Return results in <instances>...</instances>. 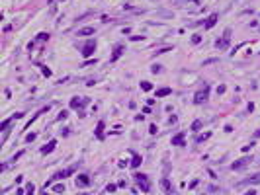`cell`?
<instances>
[{
    "label": "cell",
    "instance_id": "6da1fadb",
    "mask_svg": "<svg viewBox=\"0 0 260 195\" xmlns=\"http://www.w3.org/2000/svg\"><path fill=\"white\" fill-rule=\"evenodd\" d=\"M229 39H231V30H225L223 39H217V41H215V47H217L219 51H225V49L229 47Z\"/></svg>",
    "mask_w": 260,
    "mask_h": 195
},
{
    "label": "cell",
    "instance_id": "7a4b0ae2",
    "mask_svg": "<svg viewBox=\"0 0 260 195\" xmlns=\"http://www.w3.org/2000/svg\"><path fill=\"white\" fill-rule=\"evenodd\" d=\"M90 104V98H72L71 100V107L72 109H82L84 105Z\"/></svg>",
    "mask_w": 260,
    "mask_h": 195
},
{
    "label": "cell",
    "instance_id": "3957f363",
    "mask_svg": "<svg viewBox=\"0 0 260 195\" xmlns=\"http://www.w3.org/2000/svg\"><path fill=\"white\" fill-rule=\"evenodd\" d=\"M207 96H209V86H204V90H199L198 94H196V98H194V104H204L205 100H207Z\"/></svg>",
    "mask_w": 260,
    "mask_h": 195
},
{
    "label": "cell",
    "instance_id": "277c9868",
    "mask_svg": "<svg viewBox=\"0 0 260 195\" xmlns=\"http://www.w3.org/2000/svg\"><path fill=\"white\" fill-rule=\"evenodd\" d=\"M135 182H137V185H139L143 191H149V189H151V185H149V179H147L145 174H135Z\"/></svg>",
    "mask_w": 260,
    "mask_h": 195
},
{
    "label": "cell",
    "instance_id": "5b68a950",
    "mask_svg": "<svg viewBox=\"0 0 260 195\" xmlns=\"http://www.w3.org/2000/svg\"><path fill=\"white\" fill-rule=\"evenodd\" d=\"M250 160H252L250 156H243L241 160H235V162H233L231 168H233V170H243L244 166H248V164H250Z\"/></svg>",
    "mask_w": 260,
    "mask_h": 195
},
{
    "label": "cell",
    "instance_id": "8992f818",
    "mask_svg": "<svg viewBox=\"0 0 260 195\" xmlns=\"http://www.w3.org/2000/svg\"><path fill=\"white\" fill-rule=\"evenodd\" d=\"M94 51H96V41H88L82 47V57H90Z\"/></svg>",
    "mask_w": 260,
    "mask_h": 195
},
{
    "label": "cell",
    "instance_id": "52a82bcc",
    "mask_svg": "<svg viewBox=\"0 0 260 195\" xmlns=\"http://www.w3.org/2000/svg\"><path fill=\"white\" fill-rule=\"evenodd\" d=\"M71 174H74V168H72V166H71V168L61 170V172H57V174L53 176V179H65V178H69Z\"/></svg>",
    "mask_w": 260,
    "mask_h": 195
},
{
    "label": "cell",
    "instance_id": "ba28073f",
    "mask_svg": "<svg viewBox=\"0 0 260 195\" xmlns=\"http://www.w3.org/2000/svg\"><path fill=\"white\" fill-rule=\"evenodd\" d=\"M160 187H162V189H164V193H168V195H172V193H174V187H172V183H170L166 178H162V179H160Z\"/></svg>",
    "mask_w": 260,
    "mask_h": 195
},
{
    "label": "cell",
    "instance_id": "9c48e42d",
    "mask_svg": "<svg viewBox=\"0 0 260 195\" xmlns=\"http://www.w3.org/2000/svg\"><path fill=\"white\" fill-rule=\"evenodd\" d=\"M217 20H219V14H211V16L207 18V21L204 24V27H205V30H211V27L217 24Z\"/></svg>",
    "mask_w": 260,
    "mask_h": 195
},
{
    "label": "cell",
    "instance_id": "30bf717a",
    "mask_svg": "<svg viewBox=\"0 0 260 195\" xmlns=\"http://www.w3.org/2000/svg\"><path fill=\"white\" fill-rule=\"evenodd\" d=\"M256 183H260V174L252 176V178H247L244 182H241V185H256Z\"/></svg>",
    "mask_w": 260,
    "mask_h": 195
},
{
    "label": "cell",
    "instance_id": "8fae6325",
    "mask_svg": "<svg viewBox=\"0 0 260 195\" xmlns=\"http://www.w3.org/2000/svg\"><path fill=\"white\" fill-rule=\"evenodd\" d=\"M94 27H82V30H78L76 31V35H78V37H86V35H94Z\"/></svg>",
    "mask_w": 260,
    "mask_h": 195
},
{
    "label": "cell",
    "instance_id": "7c38bea8",
    "mask_svg": "<svg viewBox=\"0 0 260 195\" xmlns=\"http://www.w3.org/2000/svg\"><path fill=\"white\" fill-rule=\"evenodd\" d=\"M123 55V47L121 45H115V49H114V55H111V63H115L120 57Z\"/></svg>",
    "mask_w": 260,
    "mask_h": 195
},
{
    "label": "cell",
    "instance_id": "4fadbf2b",
    "mask_svg": "<svg viewBox=\"0 0 260 195\" xmlns=\"http://www.w3.org/2000/svg\"><path fill=\"white\" fill-rule=\"evenodd\" d=\"M55 144H57V141H49L47 146H43V148H41V154H49V152H53V150H55Z\"/></svg>",
    "mask_w": 260,
    "mask_h": 195
},
{
    "label": "cell",
    "instance_id": "5bb4252c",
    "mask_svg": "<svg viewBox=\"0 0 260 195\" xmlns=\"http://www.w3.org/2000/svg\"><path fill=\"white\" fill-rule=\"evenodd\" d=\"M172 144H176V146H182L184 144V133H178L172 137Z\"/></svg>",
    "mask_w": 260,
    "mask_h": 195
},
{
    "label": "cell",
    "instance_id": "9a60e30c",
    "mask_svg": "<svg viewBox=\"0 0 260 195\" xmlns=\"http://www.w3.org/2000/svg\"><path fill=\"white\" fill-rule=\"evenodd\" d=\"M88 183H90V178H88V176L82 174V176L76 178V185H82V187H84V185H88Z\"/></svg>",
    "mask_w": 260,
    "mask_h": 195
},
{
    "label": "cell",
    "instance_id": "2e32d148",
    "mask_svg": "<svg viewBox=\"0 0 260 195\" xmlns=\"http://www.w3.org/2000/svg\"><path fill=\"white\" fill-rule=\"evenodd\" d=\"M170 94H172L170 88H160V90H157V98H164V96H170Z\"/></svg>",
    "mask_w": 260,
    "mask_h": 195
},
{
    "label": "cell",
    "instance_id": "e0dca14e",
    "mask_svg": "<svg viewBox=\"0 0 260 195\" xmlns=\"http://www.w3.org/2000/svg\"><path fill=\"white\" fill-rule=\"evenodd\" d=\"M96 137H98V139H104V121H100L98 127H96Z\"/></svg>",
    "mask_w": 260,
    "mask_h": 195
},
{
    "label": "cell",
    "instance_id": "ac0fdd59",
    "mask_svg": "<svg viewBox=\"0 0 260 195\" xmlns=\"http://www.w3.org/2000/svg\"><path fill=\"white\" fill-rule=\"evenodd\" d=\"M139 164H141V156H139V154H133V162H131V166H133V168H137Z\"/></svg>",
    "mask_w": 260,
    "mask_h": 195
},
{
    "label": "cell",
    "instance_id": "d6986e66",
    "mask_svg": "<svg viewBox=\"0 0 260 195\" xmlns=\"http://www.w3.org/2000/svg\"><path fill=\"white\" fill-rule=\"evenodd\" d=\"M199 129H202V121L196 119L194 123H192V131H199Z\"/></svg>",
    "mask_w": 260,
    "mask_h": 195
},
{
    "label": "cell",
    "instance_id": "ffe728a7",
    "mask_svg": "<svg viewBox=\"0 0 260 195\" xmlns=\"http://www.w3.org/2000/svg\"><path fill=\"white\" fill-rule=\"evenodd\" d=\"M153 88V86L151 84H149V82H141V90H145V92H149V90H151Z\"/></svg>",
    "mask_w": 260,
    "mask_h": 195
},
{
    "label": "cell",
    "instance_id": "44dd1931",
    "mask_svg": "<svg viewBox=\"0 0 260 195\" xmlns=\"http://www.w3.org/2000/svg\"><path fill=\"white\" fill-rule=\"evenodd\" d=\"M207 137H209V133H204V135H199L198 139H196V142H202V141H205Z\"/></svg>",
    "mask_w": 260,
    "mask_h": 195
},
{
    "label": "cell",
    "instance_id": "7402d4cb",
    "mask_svg": "<svg viewBox=\"0 0 260 195\" xmlns=\"http://www.w3.org/2000/svg\"><path fill=\"white\" fill-rule=\"evenodd\" d=\"M53 191H55V193H63V191H65V185H55Z\"/></svg>",
    "mask_w": 260,
    "mask_h": 195
},
{
    "label": "cell",
    "instance_id": "603a6c76",
    "mask_svg": "<svg viewBox=\"0 0 260 195\" xmlns=\"http://www.w3.org/2000/svg\"><path fill=\"white\" fill-rule=\"evenodd\" d=\"M199 41H202V35H194V37H192V43H194V45H198Z\"/></svg>",
    "mask_w": 260,
    "mask_h": 195
},
{
    "label": "cell",
    "instance_id": "cb8c5ba5",
    "mask_svg": "<svg viewBox=\"0 0 260 195\" xmlns=\"http://www.w3.org/2000/svg\"><path fill=\"white\" fill-rule=\"evenodd\" d=\"M37 39H39V41H45V39H49V35L47 33H39V35H37Z\"/></svg>",
    "mask_w": 260,
    "mask_h": 195
},
{
    "label": "cell",
    "instance_id": "d4e9b609",
    "mask_svg": "<svg viewBox=\"0 0 260 195\" xmlns=\"http://www.w3.org/2000/svg\"><path fill=\"white\" fill-rule=\"evenodd\" d=\"M151 70H153V72H155V74H157V72H160V70H162V68H160V64H155V67H153V68H151Z\"/></svg>",
    "mask_w": 260,
    "mask_h": 195
},
{
    "label": "cell",
    "instance_id": "484cf974",
    "mask_svg": "<svg viewBox=\"0 0 260 195\" xmlns=\"http://www.w3.org/2000/svg\"><path fill=\"white\" fill-rule=\"evenodd\" d=\"M33 139H35V133H32V135H27V137H26V141H27V142H32Z\"/></svg>",
    "mask_w": 260,
    "mask_h": 195
},
{
    "label": "cell",
    "instance_id": "4316f807",
    "mask_svg": "<svg viewBox=\"0 0 260 195\" xmlns=\"http://www.w3.org/2000/svg\"><path fill=\"white\" fill-rule=\"evenodd\" d=\"M106 189H108V191H110V193H111V191H115V183H110V185H108V187H106Z\"/></svg>",
    "mask_w": 260,
    "mask_h": 195
},
{
    "label": "cell",
    "instance_id": "83f0119b",
    "mask_svg": "<svg viewBox=\"0 0 260 195\" xmlns=\"http://www.w3.org/2000/svg\"><path fill=\"white\" fill-rule=\"evenodd\" d=\"M219 59H207V61H204V64H211V63H217Z\"/></svg>",
    "mask_w": 260,
    "mask_h": 195
},
{
    "label": "cell",
    "instance_id": "f1b7e54d",
    "mask_svg": "<svg viewBox=\"0 0 260 195\" xmlns=\"http://www.w3.org/2000/svg\"><path fill=\"white\" fill-rule=\"evenodd\" d=\"M27 195H33V185H32V183L27 185Z\"/></svg>",
    "mask_w": 260,
    "mask_h": 195
},
{
    "label": "cell",
    "instance_id": "f546056e",
    "mask_svg": "<svg viewBox=\"0 0 260 195\" xmlns=\"http://www.w3.org/2000/svg\"><path fill=\"white\" fill-rule=\"evenodd\" d=\"M223 92H225V86H223V84L217 86V94H223Z\"/></svg>",
    "mask_w": 260,
    "mask_h": 195
},
{
    "label": "cell",
    "instance_id": "4dcf8cb0",
    "mask_svg": "<svg viewBox=\"0 0 260 195\" xmlns=\"http://www.w3.org/2000/svg\"><path fill=\"white\" fill-rule=\"evenodd\" d=\"M149 131H151V133L155 135V133H157V125H151V127H149Z\"/></svg>",
    "mask_w": 260,
    "mask_h": 195
},
{
    "label": "cell",
    "instance_id": "1f68e13d",
    "mask_svg": "<svg viewBox=\"0 0 260 195\" xmlns=\"http://www.w3.org/2000/svg\"><path fill=\"white\" fill-rule=\"evenodd\" d=\"M178 2H194V4H199V0H178Z\"/></svg>",
    "mask_w": 260,
    "mask_h": 195
},
{
    "label": "cell",
    "instance_id": "d6a6232c",
    "mask_svg": "<svg viewBox=\"0 0 260 195\" xmlns=\"http://www.w3.org/2000/svg\"><path fill=\"white\" fill-rule=\"evenodd\" d=\"M254 193H256V191H252V189H250V191H247L244 195H254Z\"/></svg>",
    "mask_w": 260,
    "mask_h": 195
},
{
    "label": "cell",
    "instance_id": "836d02e7",
    "mask_svg": "<svg viewBox=\"0 0 260 195\" xmlns=\"http://www.w3.org/2000/svg\"><path fill=\"white\" fill-rule=\"evenodd\" d=\"M254 137H260V129H258V131H256V133H254Z\"/></svg>",
    "mask_w": 260,
    "mask_h": 195
},
{
    "label": "cell",
    "instance_id": "e575fe53",
    "mask_svg": "<svg viewBox=\"0 0 260 195\" xmlns=\"http://www.w3.org/2000/svg\"><path fill=\"white\" fill-rule=\"evenodd\" d=\"M82 195H84V193H82Z\"/></svg>",
    "mask_w": 260,
    "mask_h": 195
}]
</instances>
